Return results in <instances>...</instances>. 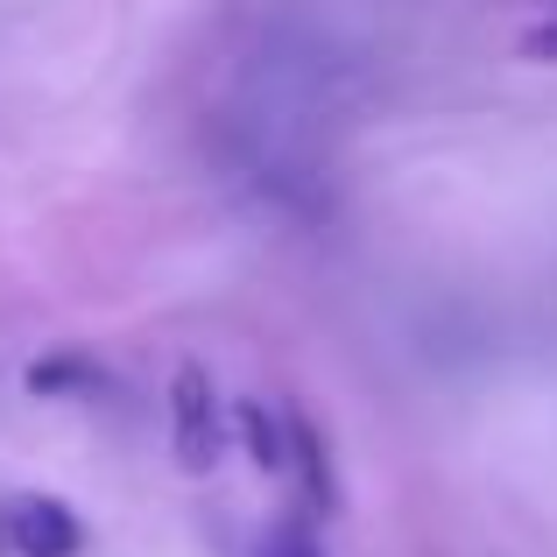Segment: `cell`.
Segmentation results:
<instances>
[{
    "mask_svg": "<svg viewBox=\"0 0 557 557\" xmlns=\"http://www.w3.org/2000/svg\"><path fill=\"white\" fill-rule=\"evenodd\" d=\"M170 445H177L184 473H212L226 451V417H219V388L198 360H184L170 374Z\"/></svg>",
    "mask_w": 557,
    "mask_h": 557,
    "instance_id": "cell-1",
    "label": "cell"
},
{
    "mask_svg": "<svg viewBox=\"0 0 557 557\" xmlns=\"http://www.w3.org/2000/svg\"><path fill=\"white\" fill-rule=\"evenodd\" d=\"M0 530H8L14 557H78L85 550V530L57 494H14L0 508Z\"/></svg>",
    "mask_w": 557,
    "mask_h": 557,
    "instance_id": "cell-2",
    "label": "cell"
},
{
    "mask_svg": "<svg viewBox=\"0 0 557 557\" xmlns=\"http://www.w3.org/2000/svg\"><path fill=\"white\" fill-rule=\"evenodd\" d=\"M289 466H297L311 508H332V502H339V487H332V451H325V437H318L311 417H289Z\"/></svg>",
    "mask_w": 557,
    "mask_h": 557,
    "instance_id": "cell-3",
    "label": "cell"
},
{
    "mask_svg": "<svg viewBox=\"0 0 557 557\" xmlns=\"http://www.w3.org/2000/svg\"><path fill=\"white\" fill-rule=\"evenodd\" d=\"M233 423H240V437H247L261 473H289V417H275L269 403H240Z\"/></svg>",
    "mask_w": 557,
    "mask_h": 557,
    "instance_id": "cell-4",
    "label": "cell"
},
{
    "mask_svg": "<svg viewBox=\"0 0 557 557\" xmlns=\"http://www.w3.org/2000/svg\"><path fill=\"white\" fill-rule=\"evenodd\" d=\"M99 381L107 374H99L85 354H42L36 368H28V388L36 395H78V388H99Z\"/></svg>",
    "mask_w": 557,
    "mask_h": 557,
    "instance_id": "cell-5",
    "label": "cell"
},
{
    "mask_svg": "<svg viewBox=\"0 0 557 557\" xmlns=\"http://www.w3.org/2000/svg\"><path fill=\"white\" fill-rule=\"evenodd\" d=\"M261 557H325V550H318V536L304 530V522H275L269 544H261Z\"/></svg>",
    "mask_w": 557,
    "mask_h": 557,
    "instance_id": "cell-6",
    "label": "cell"
},
{
    "mask_svg": "<svg viewBox=\"0 0 557 557\" xmlns=\"http://www.w3.org/2000/svg\"><path fill=\"white\" fill-rule=\"evenodd\" d=\"M522 57H550V64H557V0H550V22L522 36Z\"/></svg>",
    "mask_w": 557,
    "mask_h": 557,
    "instance_id": "cell-7",
    "label": "cell"
}]
</instances>
